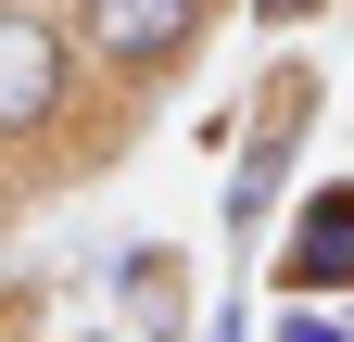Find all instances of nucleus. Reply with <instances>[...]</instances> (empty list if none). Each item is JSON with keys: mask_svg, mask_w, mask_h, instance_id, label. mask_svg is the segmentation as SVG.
<instances>
[{"mask_svg": "<svg viewBox=\"0 0 354 342\" xmlns=\"http://www.w3.org/2000/svg\"><path fill=\"white\" fill-rule=\"evenodd\" d=\"M13 203H26V165H13V152H0V228H13Z\"/></svg>", "mask_w": 354, "mask_h": 342, "instance_id": "0eeeda50", "label": "nucleus"}, {"mask_svg": "<svg viewBox=\"0 0 354 342\" xmlns=\"http://www.w3.org/2000/svg\"><path fill=\"white\" fill-rule=\"evenodd\" d=\"M241 13H253L266 38H304V26H317V13H329V0H241Z\"/></svg>", "mask_w": 354, "mask_h": 342, "instance_id": "423d86ee", "label": "nucleus"}, {"mask_svg": "<svg viewBox=\"0 0 354 342\" xmlns=\"http://www.w3.org/2000/svg\"><path fill=\"white\" fill-rule=\"evenodd\" d=\"M266 342H354V317H329V305H279V330Z\"/></svg>", "mask_w": 354, "mask_h": 342, "instance_id": "39448f33", "label": "nucleus"}, {"mask_svg": "<svg viewBox=\"0 0 354 342\" xmlns=\"http://www.w3.org/2000/svg\"><path fill=\"white\" fill-rule=\"evenodd\" d=\"M304 127H317V64H279L253 89V127H241V178H228V241H266V216H279V190H291V152H304Z\"/></svg>", "mask_w": 354, "mask_h": 342, "instance_id": "7ed1b4c3", "label": "nucleus"}, {"mask_svg": "<svg viewBox=\"0 0 354 342\" xmlns=\"http://www.w3.org/2000/svg\"><path fill=\"white\" fill-rule=\"evenodd\" d=\"M88 51L64 0H0V152L13 165H76L88 140Z\"/></svg>", "mask_w": 354, "mask_h": 342, "instance_id": "f257e3e1", "label": "nucleus"}, {"mask_svg": "<svg viewBox=\"0 0 354 342\" xmlns=\"http://www.w3.org/2000/svg\"><path fill=\"white\" fill-rule=\"evenodd\" d=\"M76 342H114V330H76Z\"/></svg>", "mask_w": 354, "mask_h": 342, "instance_id": "6e6552de", "label": "nucleus"}, {"mask_svg": "<svg viewBox=\"0 0 354 342\" xmlns=\"http://www.w3.org/2000/svg\"><path fill=\"white\" fill-rule=\"evenodd\" d=\"M342 291H354V178H317L279 241V305H342Z\"/></svg>", "mask_w": 354, "mask_h": 342, "instance_id": "20e7f679", "label": "nucleus"}, {"mask_svg": "<svg viewBox=\"0 0 354 342\" xmlns=\"http://www.w3.org/2000/svg\"><path fill=\"white\" fill-rule=\"evenodd\" d=\"M76 51H88V89H102L114 114H152L177 76L203 64L215 38V0H64Z\"/></svg>", "mask_w": 354, "mask_h": 342, "instance_id": "f03ea898", "label": "nucleus"}]
</instances>
